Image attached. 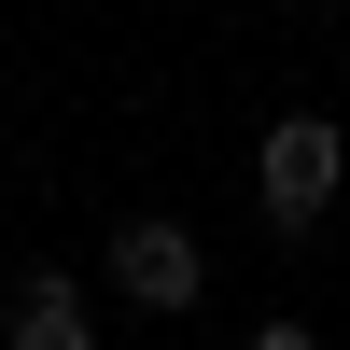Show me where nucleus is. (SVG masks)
<instances>
[{"label":"nucleus","instance_id":"f257e3e1","mask_svg":"<svg viewBox=\"0 0 350 350\" xmlns=\"http://www.w3.org/2000/svg\"><path fill=\"white\" fill-rule=\"evenodd\" d=\"M336 126H323V112H295V126H267V211L280 224H323V196H336Z\"/></svg>","mask_w":350,"mask_h":350},{"label":"nucleus","instance_id":"f03ea898","mask_svg":"<svg viewBox=\"0 0 350 350\" xmlns=\"http://www.w3.org/2000/svg\"><path fill=\"white\" fill-rule=\"evenodd\" d=\"M112 280H126L140 308H196V239L183 224H126V239H112Z\"/></svg>","mask_w":350,"mask_h":350},{"label":"nucleus","instance_id":"7ed1b4c3","mask_svg":"<svg viewBox=\"0 0 350 350\" xmlns=\"http://www.w3.org/2000/svg\"><path fill=\"white\" fill-rule=\"evenodd\" d=\"M14 350H98L84 308H70V280H28V295H14Z\"/></svg>","mask_w":350,"mask_h":350},{"label":"nucleus","instance_id":"20e7f679","mask_svg":"<svg viewBox=\"0 0 350 350\" xmlns=\"http://www.w3.org/2000/svg\"><path fill=\"white\" fill-rule=\"evenodd\" d=\"M252 350H308V323H267V336H252Z\"/></svg>","mask_w":350,"mask_h":350}]
</instances>
